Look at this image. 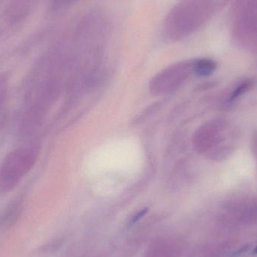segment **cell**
<instances>
[{"label":"cell","instance_id":"8992f818","mask_svg":"<svg viewBox=\"0 0 257 257\" xmlns=\"http://www.w3.org/2000/svg\"><path fill=\"white\" fill-rule=\"evenodd\" d=\"M254 253H256V254H257V246H256V248H255V250H254Z\"/></svg>","mask_w":257,"mask_h":257},{"label":"cell","instance_id":"3957f363","mask_svg":"<svg viewBox=\"0 0 257 257\" xmlns=\"http://www.w3.org/2000/svg\"><path fill=\"white\" fill-rule=\"evenodd\" d=\"M177 250L169 245H158L151 252L148 257H175Z\"/></svg>","mask_w":257,"mask_h":257},{"label":"cell","instance_id":"5b68a950","mask_svg":"<svg viewBox=\"0 0 257 257\" xmlns=\"http://www.w3.org/2000/svg\"><path fill=\"white\" fill-rule=\"evenodd\" d=\"M147 211H148V209L145 208V209H143L142 210V211H139V212L137 214H136V215L133 217V218L132 219V223H136V222H137L139 219L142 218V217L146 214Z\"/></svg>","mask_w":257,"mask_h":257},{"label":"cell","instance_id":"7a4b0ae2","mask_svg":"<svg viewBox=\"0 0 257 257\" xmlns=\"http://www.w3.org/2000/svg\"><path fill=\"white\" fill-rule=\"evenodd\" d=\"M194 69L195 72L199 76H208L215 70L216 63L210 59H202L196 62Z\"/></svg>","mask_w":257,"mask_h":257},{"label":"cell","instance_id":"277c9868","mask_svg":"<svg viewBox=\"0 0 257 257\" xmlns=\"http://www.w3.org/2000/svg\"><path fill=\"white\" fill-rule=\"evenodd\" d=\"M250 82H248V81H246V82L240 84V85L235 89V91H233V93H232V96H231V100H235L240 95L244 93V91L247 90V89L250 87Z\"/></svg>","mask_w":257,"mask_h":257},{"label":"cell","instance_id":"6da1fadb","mask_svg":"<svg viewBox=\"0 0 257 257\" xmlns=\"http://www.w3.org/2000/svg\"><path fill=\"white\" fill-rule=\"evenodd\" d=\"M30 150H18L5 160L0 168V193L13 190L33 167L35 156Z\"/></svg>","mask_w":257,"mask_h":257}]
</instances>
